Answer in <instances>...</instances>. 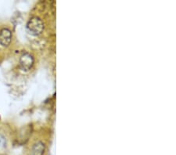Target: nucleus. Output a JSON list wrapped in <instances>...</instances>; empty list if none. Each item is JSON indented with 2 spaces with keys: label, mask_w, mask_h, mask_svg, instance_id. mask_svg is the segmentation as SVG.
I'll return each instance as SVG.
<instances>
[{
  "label": "nucleus",
  "mask_w": 176,
  "mask_h": 155,
  "mask_svg": "<svg viewBox=\"0 0 176 155\" xmlns=\"http://www.w3.org/2000/svg\"><path fill=\"white\" fill-rule=\"evenodd\" d=\"M26 28L31 35L39 36L44 31L45 24L43 19L40 18L39 16H33L28 20Z\"/></svg>",
  "instance_id": "nucleus-1"
},
{
  "label": "nucleus",
  "mask_w": 176,
  "mask_h": 155,
  "mask_svg": "<svg viewBox=\"0 0 176 155\" xmlns=\"http://www.w3.org/2000/svg\"><path fill=\"white\" fill-rule=\"evenodd\" d=\"M35 63V59L32 53L24 52L19 57V66L24 71H29L33 68Z\"/></svg>",
  "instance_id": "nucleus-2"
},
{
  "label": "nucleus",
  "mask_w": 176,
  "mask_h": 155,
  "mask_svg": "<svg viewBox=\"0 0 176 155\" xmlns=\"http://www.w3.org/2000/svg\"><path fill=\"white\" fill-rule=\"evenodd\" d=\"M13 39V33L10 28L5 27L0 29V46L7 48L11 45Z\"/></svg>",
  "instance_id": "nucleus-3"
},
{
  "label": "nucleus",
  "mask_w": 176,
  "mask_h": 155,
  "mask_svg": "<svg viewBox=\"0 0 176 155\" xmlns=\"http://www.w3.org/2000/svg\"><path fill=\"white\" fill-rule=\"evenodd\" d=\"M46 143L43 139H36L31 147L30 155H45L46 152Z\"/></svg>",
  "instance_id": "nucleus-4"
},
{
  "label": "nucleus",
  "mask_w": 176,
  "mask_h": 155,
  "mask_svg": "<svg viewBox=\"0 0 176 155\" xmlns=\"http://www.w3.org/2000/svg\"><path fill=\"white\" fill-rule=\"evenodd\" d=\"M7 147V139L4 135L0 133V151H3Z\"/></svg>",
  "instance_id": "nucleus-5"
}]
</instances>
